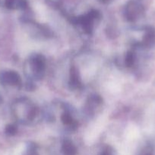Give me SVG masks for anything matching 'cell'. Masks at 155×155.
<instances>
[{
  "label": "cell",
  "instance_id": "cell-1",
  "mask_svg": "<svg viewBox=\"0 0 155 155\" xmlns=\"http://www.w3.org/2000/svg\"><path fill=\"white\" fill-rule=\"evenodd\" d=\"M18 76L12 71L2 72L0 74V82L2 84H15L18 83Z\"/></svg>",
  "mask_w": 155,
  "mask_h": 155
},
{
  "label": "cell",
  "instance_id": "cell-2",
  "mask_svg": "<svg viewBox=\"0 0 155 155\" xmlns=\"http://www.w3.org/2000/svg\"><path fill=\"white\" fill-rule=\"evenodd\" d=\"M22 4V0H5V5L9 8H15Z\"/></svg>",
  "mask_w": 155,
  "mask_h": 155
},
{
  "label": "cell",
  "instance_id": "cell-3",
  "mask_svg": "<svg viewBox=\"0 0 155 155\" xmlns=\"http://www.w3.org/2000/svg\"><path fill=\"white\" fill-rule=\"evenodd\" d=\"M63 151L65 155H75V148L71 144H65L63 147Z\"/></svg>",
  "mask_w": 155,
  "mask_h": 155
},
{
  "label": "cell",
  "instance_id": "cell-4",
  "mask_svg": "<svg viewBox=\"0 0 155 155\" xmlns=\"http://www.w3.org/2000/svg\"><path fill=\"white\" fill-rule=\"evenodd\" d=\"M6 133H8V134L9 135H12L15 133V127H13V126H8L7 127H6Z\"/></svg>",
  "mask_w": 155,
  "mask_h": 155
},
{
  "label": "cell",
  "instance_id": "cell-5",
  "mask_svg": "<svg viewBox=\"0 0 155 155\" xmlns=\"http://www.w3.org/2000/svg\"><path fill=\"white\" fill-rule=\"evenodd\" d=\"M100 155H112V153L109 150H106L103 152H102Z\"/></svg>",
  "mask_w": 155,
  "mask_h": 155
},
{
  "label": "cell",
  "instance_id": "cell-6",
  "mask_svg": "<svg viewBox=\"0 0 155 155\" xmlns=\"http://www.w3.org/2000/svg\"><path fill=\"white\" fill-rule=\"evenodd\" d=\"M102 1H103V2H106V1H108V0H102Z\"/></svg>",
  "mask_w": 155,
  "mask_h": 155
}]
</instances>
